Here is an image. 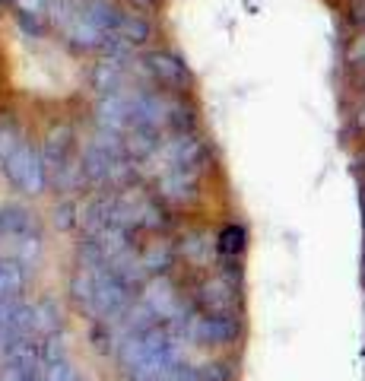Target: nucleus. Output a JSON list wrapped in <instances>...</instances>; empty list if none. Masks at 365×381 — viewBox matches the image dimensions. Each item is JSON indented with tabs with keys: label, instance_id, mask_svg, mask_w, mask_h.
<instances>
[{
	"label": "nucleus",
	"instance_id": "nucleus-1",
	"mask_svg": "<svg viewBox=\"0 0 365 381\" xmlns=\"http://www.w3.org/2000/svg\"><path fill=\"white\" fill-rule=\"evenodd\" d=\"M245 245H248V232L241 226H225L219 232V241H216V248H219L223 257H241Z\"/></svg>",
	"mask_w": 365,
	"mask_h": 381
}]
</instances>
